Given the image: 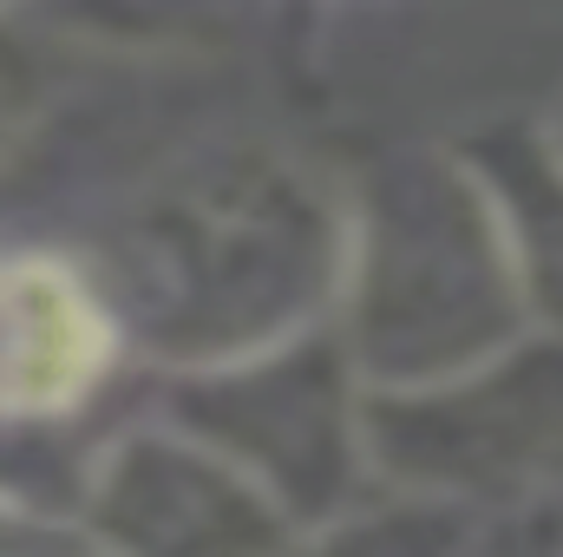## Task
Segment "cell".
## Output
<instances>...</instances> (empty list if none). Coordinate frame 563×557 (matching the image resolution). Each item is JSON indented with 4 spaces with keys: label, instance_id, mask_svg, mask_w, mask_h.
Wrapping results in <instances>:
<instances>
[{
    "label": "cell",
    "instance_id": "1",
    "mask_svg": "<svg viewBox=\"0 0 563 557\" xmlns=\"http://www.w3.org/2000/svg\"><path fill=\"white\" fill-rule=\"evenodd\" d=\"M92 328L53 276H0V407H40L86 374Z\"/></svg>",
    "mask_w": 563,
    "mask_h": 557
}]
</instances>
